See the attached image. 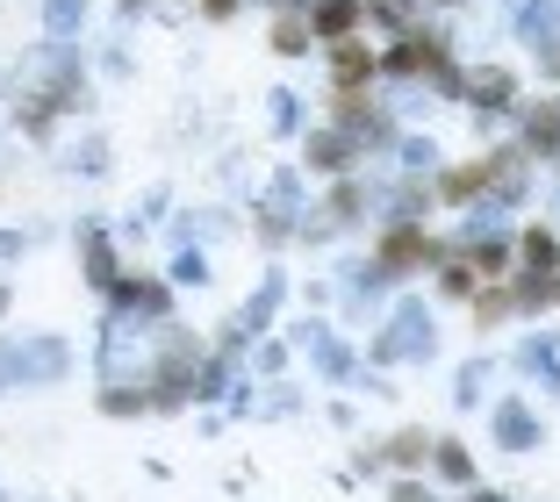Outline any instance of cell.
Masks as SVG:
<instances>
[{
	"label": "cell",
	"instance_id": "1",
	"mask_svg": "<svg viewBox=\"0 0 560 502\" xmlns=\"http://www.w3.org/2000/svg\"><path fill=\"white\" fill-rule=\"evenodd\" d=\"M381 72L374 44L366 36H346V44H330V80H338V94H352V86H366Z\"/></svg>",
	"mask_w": 560,
	"mask_h": 502
},
{
	"label": "cell",
	"instance_id": "2",
	"mask_svg": "<svg viewBox=\"0 0 560 502\" xmlns=\"http://www.w3.org/2000/svg\"><path fill=\"white\" fill-rule=\"evenodd\" d=\"M431 259V237L417 223H396L388 237H381V273H410V266Z\"/></svg>",
	"mask_w": 560,
	"mask_h": 502
},
{
	"label": "cell",
	"instance_id": "3",
	"mask_svg": "<svg viewBox=\"0 0 560 502\" xmlns=\"http://www.w3.org/2000/svg\"><path fill=\"white\" fill-rule=\"evenodd\" d=\"M310 15V36H324V44H346L352 22H366V0H316V8H302Z\"/></svg>",
	"mask_w": 560,
	"mask_h": 502
},
{
	"label": "cell",
	"instance_id": "4",
	"mask_svg": "<svg viewBox=\"0 0 560 502\" xmlns=\"http://www.w3.org/2000/svg\"><path fill=\"white\" fill-rule=\"evenodd\" d=\"M374 352H381V359H410V352H431V324H424V316L410 308V316H402V324L388 330V338H381Z\"/></svg>",
	"mask_w": 560,
	"mask_h": 502
},
{
	"label": "cell",
	"instance_id": "5",
	"mask_svg": "<svg viewBox=\"0 0 560 502\" xmlns=\"http://www.w3.org/2000/svg\"><path fill=\"white\" fill-rule=\"evenodd\" d=\"M381 459H388V467H402V474H417L431 459V445H424V431H396L388 445H381ZM381 459L366 453V467H381Z\"/></svg>",
	"mask_w": 560,
	"mask_h": 502
},
{
	"label": "cell",
	"instance_id": "6",
	"mask_svg": "<svg viewBox=\"0 0 560 502\" xmlns=\"http://www.w3.org/2000/svg\"><path fill=\"white\" fill-rule=\"evenodd\" d=\"M310 159H316V173H346V165L360 159V144H352L346 130H324V137H310Z\"/></svg>",
	"mask_w": 560,
	"mask_h": 502
},
{
	"label": "cell",
	"instance_id": "7",
	"mask_svg": "<svg viewBox=\"0 0 560 502\" xmlns=\"http://www.w3.org/2000/svg\"><path fill=\"white\" fill-rule=\"evenodd\" d=\"M431 474H439V481H475V459H467V445L460 437H439V445H431Z\"/></svg>",
	"mask_w": 560,
	"mask_h": 502
},
{
	"label": "cell",
	"instance_id": "8",
	"mask_svg": "<svg viewBox=\"0 0 560 502\" xmlns=\"http://www.w3.org/2000/svg\"><path fill=\"white\" fill-rule=\"evenodd\" d=\"M302 44H316V36H310V15H280L273 22V50H288V58H295Z\"/></svg>",
	"mask_w": 560,
	"mask_h": 502
},
{
	"label": "cell",
	"instance_id": "9",
	"mask_svg": "<svg viewBox=\"0 0 560 502\" xmlns=\"http://www.w3.org/2000/svg\"><path fill=\"white\" fill-rule=\"evenodd\" d=\"M495 437H503V445H532V417H525V409H503V417H495Z\"/></svg>",
	"mask_w": 560,
	"mask_h": 502
},
{
	"label": "cell",
	"instance_id": "10",
	"mask_svg": "<svg viewBox=\"0 0 560 502\" xmlns=\"http://www.w3.org/2000/svg\"><path fill=\"white\" fill-rule=\"evenodd\" d=\"M467 94H475V101H511V72H475Z\"/></svg>",
	"mask_w": 560,
	"mask_h": 502
},
{
	"label": "cell",
	"instance_id": "11",
	"mask_svg": "<svg viewBox=\"0 0 560 502\" xmlns=\"http://www.w3.org/2000/svg\"><path fill=\"white\" fill-rule=\"evenodd\" d=\"M122 302H130V308H165V288H151V280H122Z\"/></svg>",
	"mask_w": 560,
	"mask_h": 502
},
{
	"label": "cell",
	"instance_id": "12",
	"mask_svg": "<svg viewBox=\"0 0 560 502\" xmlns=\"http://www.w3.org/2000/svg\"><path fill=\"white\" fill-rule=\"evenodd\" d=\"M366 15H381V22H410V15H417V0H366Z\"/></svg>",
	"mask_w": 560,
	"mask_h": 502
},
{
	"label": "cell",
	"instance_id": "13",
	"mask_svg": "<svg viewBox=\"0 0 560 502\" xmlns=\"http://www.w3.org/2000/svg\"><path fill=\"white\" fill-rule=\"evenodd\" d=\"M388 502H431V488H424V481H417V474H402V481H396V488H388Z\"/></svg>",
	"mask_w": 560,
	"mask_h": 502
},
{
	"label": "cell",
	"instance_id": "14",
	"mask_svg": "<svg viewBox=\"0 0 560 502\" xmlns=\"http://www.w3.org/2000/svg\"><path fill=\"white\" fill-rule=\"evenodd\" d=\"M201 8H209L215 22H223V15H237V0H201Z\"/></svg>",
	"mask_w": 560,
	"mask_h": 502
},
{
	"label": "cell",
	"instance_id": "15",
	"mask_svg": "<svg viewBox=\"0 0 560 502\" xmlns=\"http://www.w3.org/2000/svg\"><path fill=\"white\" fill-rule=\"evenodd\" d=\"M467 502H503V495H489V488H475V495H467Z\"/></svg>",
	"mask_w": 560,
	"mask_h": 502
},
{
	"label": "cell",
	"instance_id": "16",
	"mask_svg": "<svg viewBox=\"0 0 560 502\" xmlns=\"http://www.w3.org/2000/svg\"><path fill=\"white\" fill-rule=\"evenodd\" d=\"M122 8H144V0H122Z\"/></svg>",
	"mask_w": 560,
	"mask_h": 502
}]
</instances>
